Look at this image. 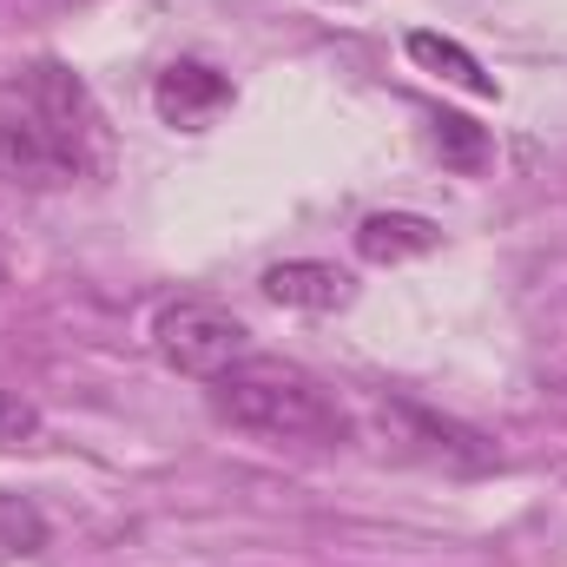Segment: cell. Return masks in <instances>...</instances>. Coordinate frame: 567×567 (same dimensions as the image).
Returning a JSON list of instances; mask_svg holds the SVG:
<instances>
[{
	"label": "cell",
	"mask_w": 567,
	"mask_h": 567,
	"mask_svg": "<svg viewBox=\"0 0 567 567\" xmlns=\"http://www.w3.org/2000/svg\"><path fill=\"white\" fill-rule=\"evenodd\" d=\"M435 245H442V231L423 212H370L357 225V251L370 265H410V258H429Z\"/></svg>",
	"instance_id": "obj_6"
},
{
	"label": "cell",
	"mask_w": 567,
	"mask_h": 567,
	"mask_svg": "<svg viewBox=\"0 0 567 567\" xmlns=\"http://www.w3.org/2000/svg\"><path fill=\"white\" fill-rule=\"evenodd\" d=\"M152 106H158V120H165V126L198 133V126H212V120L231 106V80H225V73H212V66H198V60H178V66H165V73H158Z\"/></svg>",
	"instance_id": "obj_4"
},
{
	"label": "cell",
	"mask_w": 567,
	"mask_h": 567,
	"mask_svg": "<svg viewBox=\"0 0 567 567\" xmlns=\"http://www.w3.org/2000/svg\"><path fill=\"white\" fill-rule=\"evenodd\" d=\"M152 343H158V357L178 377H198V383H218L225 370H238L251 357V330L225 303H212V297H172V303H158Z\"/></svg>",
	"instance_id": "obj_3"
},
{
	"label": "cell",
	"mask_w": 567,
	"mask_h": 567,
	"mask_svg": "<svg viewBox=\"0 0 567 567\" xmlns=\"http://www.w3.org/2000/svg\"><path fill=\"white\" fill-rule=\"evenodd\" d=\"M27 442H40V410L0 383V449H27Z\"/></svg>",
	"instance_id": "obj_9"
},
{
	"label": "cell",
	"mask_w": 567,
	"mask_h": 567,
	"mask_svg": "<svg viewBox=\"0 0 567 567\" xmlns=\"http://www.w3.org/2000/svg\"><path fill=\"white\" fill-rule=\"evenodd\" d=\"M0 278H7V258H0Z\"/></svg>",
	"instance_id": "obj_10"
},
{
	"label": "cell",
	"mask_w": 567,
	"mask_h": 567,
	"mask_svg": "<svg viewBox=\"0 0 567 567\" xmlns=\"http://www.w3.org/2000/svg\"><path fill=\"white\" fill-rule=\"evenodd\" d=\"M265 297L284 310H343L357 297V278L323 265V258H284L265 271Z\"/></svg>",
	"instance_id": "obj_5"
},
{
	"label": "cell",
	"mask_w": 567,
	"mask_h": 567,
	"mask_svg": "<svg viewBox=\"0 0 567 567\" xmlns=\"http://www.w3.org/2000/svg\"><path fill=\"white\" fill-rule=\"evenodd\" d=\"M435 152L455 172H482L488 165V133L475 120H462V113H435Z\"/></svg>",
	"instance_id": "obj_8"
},
{
	"label": "cell",
	"mask_w": 567,
	"mask_h": 567,
	"mask_svg": "<svg viewBox=\"0 0 567 567\" xmlns=\"http://www.w3.org/2000/svg\"><path fill=\"white\" fill-rule=\"evenodd\" d=\"M93 100L60 66L40 60L0 86V172L27 185H73L93 165Z\"/></svg>",
	"instance_id": "obj_1"
},
{
	"label": "cell",
	"mask_w": 567,
	"mask_h": 567,
	"mask_svg": "<svg viewBox=\"0 0 567 567\" xmlns=\"http://www.w3.org/2000/svg\"><path fill=\"white\" fill-rule=\"evenodd\" d=\"M212 410L231 429L258 435V442H317L323 449V442H343L350 435L343 403L310 370H297L284 357H258V350L212 383Z\"/></svg>",
	"instance_id": "obj_2"
},
{
	"label": "cell",
	"mask_w": 567,
	"mask_h": 567,
	"mask_svg": "<svg viewBox=\"0 0 567 567\" xmlns=\"http://www.w3.org/2000/svg\"><path fill=\"white\" fill-rule=\"evenodd\" d=\"M410 60L429 66V73H442V80H455V86H468V93H495V80L482 73V60L468 53V47H455V40H442V33H410Z\"/></svg>",
	"instance_id": "obj_7"
}]
</instances>
